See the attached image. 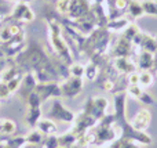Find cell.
Instances as JSON below:
<instances>
[{"label":"cell","mask_w":157,"mask_h":148,"mask_svg":"<svg viewBox=\"0 0 157 148\" xmlns=\"http://www.w3.org/2000/svg\"><path fill=\"white\" fill-rule=\"evenodd\" d=\"M36 129L40 130L44 136H54L58 133L57 123H55V121H52V119H50V118H41L40 121H39Z\"/></svg>","instance_id":"obj_14"},{"label":"cell","mask_w":157,"mask_h":148,"mask_svg":"<svg viewBox=\"0 0 157 148\" xmlns=\"http://www.w3.org/2000/svg\"><path fill=\"white\" fill-rule=\"evenodd\" d=\"M43 116V110L41 107H37V108H28L26 110V114H25V122L28 123V126L35 129L37 126L39 121L41 119Z\"/></svg>","instance_id":"obj_15"},{"label":"cell","mask_w":157,"mask_h":148,"mask_svg":"<svg viewBox=\"0 0 157 148\" xmlns=\"http://www.w3.org/2000/svg\"><path fill=\"white\" fill-rule=\"evenodd\" d=\"M58 148H62V147H58Z\"/></svg>","instance_id":"obj_37"},{"label":"cell","mask_w":157,"mask_h":148,"mask_svg":"<svg viewBox=\"0 0 157 148\" xmlns=\"http://www.w3.org/2000/svg\"><path fill=\"white\" fill-rule=\"evenodd\" d=\"M47 2H48V3H51V4H54V3L57 2V0H47Z\"/></svg>","instance_id":"obj_34"},{"label":"cell","mask_w":157,"mask_h":148,"mask_svg":"<svg viewBox=\"0 0 157 148\" xmlns=\"http://www.w3.org/2000/svg\"><path fill=\"white\" fill-rule=\"evenodd\" d=\"M92 4H105V0H92Z\"/></svg>","instance_id":"obj_33"},{"label":"cell","mask_w":157,"mask_h":148,"mask_svg":"<svg viewBox=\"0 0 157 148\" xmlns=\"http://www.w3.org/2000/svg\"><path fill=\"white\" fill-rule=\"evenodd\" d=\"M150 123H152V114L147 108H142L141 111H138L135 116L130 121L131 127L134 130H138V132H146Z\"/></svg>","instance_id":"obj_9"},{"label":"cell","mask_w":157,"mask_h":148,"mask_svg":"<svg viewBox=\"0 0 157 148\" xmlns=\"http://www.w3.org/2000/svg\"><path fill=\"white\" fill-rule=\"evenodd\" d=\"M69 6H71V0H57L54 3V10L61 17H65L69 11Z\"/></svg>","instance_id":"obj_26"},{"label":"cell","mask_w":157,"mask_h":148,"mask_svg":"<svg viewBox=\"0 0 157 148\" xmlns=\"http://www.w3.org/2000/svg\"><path fill=\"white\" fill-rule=\"evenodd\" d=\"M108 107H109V101H108V98H105V97H101V96L88 97L87 101H86V104H84L83 111L87 112L88 115L94 116V118L99 122L101 119L108 114L106 112Z\"/></svg>","instance_id":"obj_3"},{"label":"cell","mask_w":157,"mask_h":148,"mask_svg":"<svg viewBox=\"0 0 157 148\" xmlns=\"http://www.w3.org/2000/svg\"><path fill=\"white\" fill-rule=\"evenodd\" d=\"M35 91H36V94L40 97V100H41V102H43V104L46 101H48L50 98H59V97H62L59 82L37 83Z\"/></svg>","instance_id":"obj_6"},{"label":"cell","mask_w":157,"mask_h":148,"mask_svg":"<svg viewBox=\"0 0 157 148\" xmlns=\"http://www.w3.org/2000/svg\"><path fill=\"white\" fill-rule=\"evenodd\" d=\"M110 44V32L106 29V26L97 28L94 32L86 36L83 46V55L88 58H95L98 55L108 54V49Z\"/></svg>","instance_id":"obj_1"},{"label":"cell","mask_w":157,"mask_h":148,"mask_svg":"<svg viewBox=\"0 0 157 148\" xmlns=\"http://www.w3.org/2000/svg\"><path fill=\"white\" fill-rule=\"evenodd\" d=\"M156 57H157V53H156Z\"/></svg>","instance_id":"obj_36"},{"label":"cell","mask_w":157,"mask_h":148,"mask_svg":"<svg viewBox=\"0 0 157 148\" xmlns=\"http://www.w3.org/2000/svg\"><path fill=\"white\" fill-rule=\"evenodd\" d=\"M136 68L141 71H152L153 68H157L156 54L147 51H141L136 58Z\"/></svg>","instance_id":"obj_13"},{"label":"cell","mask_w":157,"mask_h":148,"mask_svg":"<svg viewBox=\"0 0 157 148\" xmlns=\"http://www.w3.org/2000/svg\"><path fill=\"white\" fill-rule=\"evenodd\" d=\"M138 101H141L142 104L145 105V107H150V105H155L156 104V101H155V98H153L152 96H150L149 93H146V91H142V94H141V97L138 98Z\"/></svg>","instance_id":"obj_30"},{"label":"cell","mask_w":157,"mask_h":148,"mask_svg":"<svg viewBox=\"0 0 157 148\" xmlns=\"http://www.w3.org/2000/svg\"><path fill=\"white\" fill-rule=\"evenodd\" d=\"M44 137H46V136H44L40 130H37L35 127V129H32L26 134V143L30 144V146H40V144L43 143Z\"/></svg>","instance_id":"obj_19"},{"label":"cell","mask_w":157,"mask_h":148,"mask_svg":"<svg viewBox=\"0 0 157 148\" xmlns=\"http://www.w3.org/2000/svg\"><path fill=\"white\" fill-rule=\"evenodd\" d=\"M46 118H50L52 121L65 122V123H73L75 119H76V114L73 111H71L69 108H66L59 98H54L51 108L46 114Z\"/></svg>","instance_id":"obj_2"},{"label":"cell","mask_w":157,"mask_h":148,"mask_svg":"<svg viewBox=\"0 0 157 148\" xmlns=\"http://www.w3.org/2000/svg\"><path fill=\"white\" fill-rule=\"evenodd\" d=\"M84 71H86V65H84V64H81L80 61H75L72 65H69V72H71V76L83 78L84 76Z\"/></svg>","instance_id":"obj_25"},{"label":"cell","mask_w":157,"mask_h":148,"mask_svg":"<svg viewBox=\"0 0 157 148\" xmlns=\"http://www.w3.org/2000/svg\"><path fill=\"white\" fill-rule=\"evenodd\" d=\"M112 62H113V66L116 68V71L119 72L120 75H124V76H127V75H130V74H132V72L138 71L136 64L134 62L130 57L113 58V60H112Z\"/></svg>","instance_id":"obj_10"},{"label":"cell","mask_w":157,"mask_h":148,"mask_svg":"<svg viewBox=\"0 0 157 148\" xmlns=\"http://www.w3.org/2000/svg\"><path fill=\"white\" fill-rule=\"evenodd\" d=\"M41 147L43 148H58L59 147V141H58V136H46L41 143Z\"/></svg>","instance_id":"obj_29"},{"label":"cell","mask_w":157,"mask_h":148,"mask_svg":"<svg viewBox=\"0 0 157 148\" xmlns=\"http://www.w3.org/2000/svg\"><path fill=\"white\" fill-rule=\"evenodd\" d=\"M58 141H59V147L69 148V147L73 146V144H76L77 136L71 130V132L65 133V134H62V136H58Z\"/></svg>","instance_id":"obj_20"},{"label":"cell","mask_w":157,"mask_h":148,"mask_svg":"<svg viewBox=\"0 0 157 148\" xmlns=\"http://www.w3.org/2000/svg\"><path fill=\"white\" fill-rule=\"evenodd\" d=\"M132 49H134L132 42H130V40H127V39L119 36V39H117V43L114 44L113 50L110 51V55H112V58L130 57L131 53H132Z\"/></svg>","instance_id":"obj_11"},{"label":"cell","mask_w":157,"mask_h":148,"mask_svg":"<svg viewBox=\"0 0 157 148\" xmlns=\"http://www.w3.org/2000/svg\"><path fill=\"white\" fill-rule=\"evenodd\" d=\"M132 44L136 49H141V51H147V53H157V38L152 36L150 33L146 32H139L138 35L134 38Z\"/></svg>","instance_id":"obj_8"},{"label":"cell","mask_w":157,"mask_h":148,"mask_svg":"<svg viewBox=\"0 0 157 148\" xmlns=\"http://www.w3.org/2000/svg\"><path fill=\"white\" fill-rule=\"evenodd\" d=\"M7 17L8 18H11V19H14V21H17V22L26 24V22L35 21L36 14H35V11L30 8V6L28 4V3L18 2L10 10V13L7 14Z\"/></svg>","instance_id":"obj_4"},{"label":"cell","mask_w":157,"mask_h":148,"mask_svg":"<svg viewBox=\"0 0 157 148\" xmlns=\"http://www.w3.org/2000/svg\"><path fill=\"white\" fill-rule=\"evenodd\" d=\"M139 32H141V29H139L138 25H136L135 22H130V25H128V26L125 28L121 33H120V36L124 38V39H127V40H130V42H132L134 38H135Z\"/></svg>","instance_id":"obj_21"},{"label":"cell","mask_w":157,"mask_h":148,"mask_svg":"<svg viewBox=\"0 0 157 148\" xmlns=\"http://www.w3.org/2000/svg\"><path fill=\"white\" fill-rule=\"evenodd\" d=\"M128 2H130V0H116V7L119 8V11H121L123 14H125L127 13Z\"/></svg>","instance_id":"obj_32"},{"label":"cell","mask_w":157,"mask_h":148,"mask_svg":"<svg viewBox=\"0 0 157 148\" xmlns=\"http://www.w3.org/2000/svg\"><path fill=\"white\" fill-rule=\"evenodd\" d=\"M18 126L11 119H0V136H13Z\"/></svg>","instance_id":"obj_18"},{"label":"cell","mask_w":157,"mask_h":148,"mask_svg":"<svg viewBox=\"0 0 157 148\" xmlns=\"http://www.w3.org/2000/svg\"><path fill=\"white\" fill-rule=\"evenodd\" d=\"M127 14L131 18V22L136 18H141L145 15L144 7H142V3L139 0H130L128 2V7H127Z\"/></svg>","instance_id":"obj_16"},{"label":"cell","mask_w":157,"mask_h":148,"mask_svg":"<svg viewBox=\"0 0 157 148\" xmlns=\"http://www.w3.org/2000/svg\"><path fill=\"white\" fill-rule=\"evenodd\" d=\"M90 10H91V3L88 0H71L68 14L62 18L68 19V21H76V19H80L81 17H84L86 14H88Z\"/></svg>","instance_id":"obj_7"},{"label":"cell","mask_w":157,"mask_h":148,"mask_svg":"<svg viewBox=\"0 0 157 148\" xmlns=\"http://www.w3.org/2000/svg\"><path fill=\"white\" fill-rule=\"evenodd\" d=\"M155 79H153V75L150 71H141L139 72V86L142 89L150 87L153 85Z\"/></svg>","instance_id":"obj_23"},{"label":"cell","mask_w":157,"mask_h":148,"mask_svg":"<svg viewBox=\"0 0 157 148\" xmlns=\"http://www.w3.org/2000/svg\"><path fill=\"white\" fill-rule=\"evenodd\" d=\"M84 76H86L87 80H90V82H94V80H97L98 76H99V68H98L95 64L88 62V64L86 65Z\"/></svg>","instance_id":"obj_22"},{"label":"cell","mask_w":157,"mask_h":148,"mask_svg":"<svg viewBox=\"0 0 157 148\" xmlns=\"http://www.w3.org/2000/svg\"><path fill=\"white\" fill-rule=\"evenodd\" d=\"M61 86V93L62 97L66 98H75L83 91L84 82L83 78H76V76H69L66 79H63L62 82H59Z\"/></svg>","instance_id":"obj_5"},{"label":"cell","mask_w":157,"mask_h":148,"mask_svg":"<svg viewBox=\"0 0 157 148\" xmlns=\"http://www.w3.org/2000/svg\"><path fill=\"white\" fill-rule=\"evenodd\" d=\"M3 2H4V0H0V6H2V4H3Z\"/></svg>","instance_id":"obj_35"},{"label":"cell","mask_w":157,"mask_h":148,"mask_svg":"<svg viewBox=\"0 0 157 148\" xmlns=\"http://www.w3.org/2000/svg\"><path fill=\"white\" fill-rule=\"evenodd\" d=\"M127 83L128 85H139V72L135 71L132 74L127 75Z\"/></svg>","instance_id":"obj_31"},{"label":"cell","mask_w":157,"mask_h":148,"mask_svg":"<svg viewBox=\"0 0 157 148\" xmlns=\"http://www.w3.org/2000/svg\"><path fill=\"white\" fill-rule=\"evenodd\" d=\"M108 147L109 148H139V146L135 143V141L125 140V138H117L116 141L109 144Z\"/></svg>","instance_id":"obj_24"},{"label":"cell","mask_w":157,"mask_h":148,"mask_svg":"<svg viewBox=\"0 0 157 148\" xmlns=\"http://www.w3.org/2000/svg\"><path fill=\"white\" fill-rule=\"evenodd\" d=\"M130 19H127L125 17H121V18H117V19H112V21H108V24H106V29L109 30V32H116V33H121L123 30L125 29V28L130 25Z\"/></svg>","instance_id":"obj_17"},{"label":"cell","mask_w":157,"mask_h":148,"mask_svg":"<svg viewBox=\"0 0 157 148\" xmlns=\"http://www.w3.org/2000/svg\"><path fill=\"white\" fill-rule=\"evenodd\" d=\"M141 3H142V7H144L145 14L157 17V3L155 0H144V2H141Z\"/></svg>","instance_id":"obj_27"},{"label":"cell","mask_w":157,"mask_h":148,"mask_svg":"<svg viewBox=\"0 0 157 148\" xmlns=\"http://www.w3.org/2000/svg\"><path fill=\"white\" fill-rule=\"evenodd\" d=\"M36 86H37V80H36V78L33 76V74L25 72L24 79H22V83H21V87H19V90L17 91V94L19 96V98H22L25 101V100L28 98V96H29L32 91H35Z\"/></svg>","instance_id":"obj_12"},{"label":"cell","mask_w":157,"mask_h":148,"mask_svg":"<svg viewBox=\"0 0 157 148\" xmlns=\"http://www.w3.org/2000/svg\"><path fill=\"white\" fill-rule=\"evenodd\" d=\"M142 91H144V89L139 85H128L127 89H125V94L130 96L131 98H134V100H138L139 97H141Z\"/></svg>","instance_id":"obj_28"}]
</instances>
